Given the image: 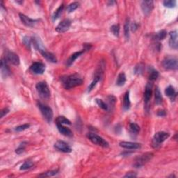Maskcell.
I'll use <instances>...</instances> for the list:
<instances>
[{
  "instance_id": "6da1fadb",
  "label": "cell",
  "mask_w": 178,
  "mask_h": 178,
  "mask_svg": "<svg viewBox=\"0 0 178 178\" xmlns=\"http://www.w3.org/2000/svg\"><path fill=\"white\" fill-rule=\"evenodd\" d=\"M61 81L62 82L63 87L67 90L80 86L83 83L82 77L77 73H75V74L70 75L63 76L62 77H61Z\"/></svg>"
},
{
  "instance_id": "7a4b0ae2",
  "label": "cell",
  "mask_w": 178,
  "mask_h": 178,
  "mask_svg": "<svg viewBox=\"0 0 178 178\" xmlns=\"http://www.w3.org/2000/svg\"><path fill=\"white\" fill-rule=\"evenodd\" d=\"M33 41H34V46L35 47V48L38 49V51L40 52V53L42 54L44 58H45L47 61H49V62H52V63L57 62V59H56V56H54L53 54L51 53V52H49L47 50H45V49L43 48V47H42L41 43H40L39 40L34 39Z\"/></svg>"
},
{
  "instance_id": "3957f363",
  "label": "cell",
  "mask_w": 178,
  "mask_h": 178,
  "mask_svg": "<svg viewBox=\"0 0 178 178\" xmlns=\"http://www.w3.org/2000/svg\"><path fill=\"white\" fill-rule=\"evenodd\" d=\"M35 89L39 96L42 99H48L50 97V90L48 85L45 82H40L35 86Z\"/></svg>"
},
{
  "instance_id": "277c9868",
  "label": "cell",
  "mask_w": 178,
  "mask_h": 178,
  "mask_svg": "<svg viewBox=\"0 0 178 178\" xmlns=\"http://www.w3.org/2000/svg\"><path fill=\"white\" fill-rule=\"evenodd\" d=\"M87 138L91 141L92 143L98 145L99 146L102 147L104 148H109V145L107 141H106L103 138H102L101 136H98L96 134L94 133H89L87 134Z\"/></svg>"
},
{
  "instance_id": "5b68a950",
  "label": "cell",
  "mask_w": 178,
  "mask_h": 178,
  "mask_svg": "<svg viewBox=\"0 0 178 178\" xmlns=\"http://www.w3.org/2000/svg\"><path fill=\"white\" fill-rule=\"evenodd\" d=\"M169 136V134L166 132H156L153 137V141H152V146L155 148H157L160 146L161 143H162L163 141H166Z\"/></svg>"
},
{
  "instance_id": "8992f818",
  "label": "cell",
  "mask_w": 178,
  "mask_h": 178,
  "mask_svg": "<svg viewBox=\"0 0 178 178\" xmlns=\"http://www.w3.org/2000/svg\"><path fill=\"white\" fill-rule=\"evenodd\" d=\"M153 153H144L141 156H139L134 161V163L133 166L135 168H141L148 163L149 160H152L153 157Z\"/></svg>"
},
{
  "instance_id": "52a82bcc",
  "label": "cell",
  "mask_w": 178,
  "mask_h": 178,
  "mask_svg": "<svg viewBox=\"0 0 178 178\" xmlns=\"http://www.w3.org/2000/svg\"><path fill=\"white\" fill-rule=\"evenodd\" d=\"M177 59L172 56H168L162 61V66L166 70H176L178 68Z\"/></svg>"
},
{
  "instance_id": "ba28073f",
  "label": "cell",
  "mask_w": 178,
  "mask_h": 178,
  "mask_svg": "<svg viewBox=\"0 0 178 178\" xmlns=\"http://www.w3.org/2000/svg\"><path fill=\"white\" fill-rule=\"evenodd\" d=\"M38 106H39L40 112H41L45 119L48 123H50L52 119H53V111H52V109L47 105L40 102L38 104Z\"/></svg>"
},
{
  "instance_id": "9c48e42d",
  "label": "cell",
  "mask_w": 178,
  "mask_h": 178,
  "mask_svg": "<svg viewBox=\"0 0 178 178\" xmlns=\"http://www.w3.org/2000/svg\"><path fill=\"white\" fill-rule=\"evenodd\" d=\"M6 62H8L14 65H20V58L17 54L11 51H6L4 56Z\"/></svg>"
},
{
  "instance_id": "30bf717a",
  "label": "cell",
  "mask_w": 178,
  "mask_h": 178,
  "mask_svg": "<svg viewBox=\"0 0 178 178\" xmlns=\"http://www.w3.org/2000/svg\"><path fill=\"white\" fill-rule=\"evenodd\" d=\"M29 70L35 75H42L45 70V65L42 63L35 62L31 65Z\"/></svg>"
},
{
  "instance_id": "8fae6325",
  "label": "cell",
  "mask_w": 178,
  "mask_h": 178,
  "mask_svg": "<svg viewBox=\"0 0 178 178\" xmlns=\"http://www.w3.org/2000/svg\"><path fill=\"white\" fill-rule=\"evenodd\" d=\"M54 148L59 151L63 152V153H69L72 152V149L67 143L63 141H57L54 144Z\"/></svg>"
},
{
  "instance_id": "7c38bea8",
  "label": "cell",
  "mask_w": 178,
  "mask_h": 178,
  "mask_svg": "<svg viewBox=\"0 0 178 178\" xmlns=\"http://www.w3.org/2000/svg\"><path fill=\"white\" fill-rule=\"evenodd\" d=\"M141 6L144 15H148L153 10L154 2L153 1H143L141 2Z\"/></svg>"
},
{
  "instance_id": "4fadbf2b",
  "label": "cell",
  "mask_w": 178,
  "mask_h": 178,
  "mask_svg": "<svg viewBox=\"0 0 178 178\" xmlns=\"http://www.w3.org/2000/svg\"><path fill=\"white\" fill-rule=\"evenodd\" d=\"M71 26V21L68 19L63 20L56 27V31L59 33H64L70 29Z\"/></svg>"
},
{
  "instance_id": "5bb4252c",
  "label": "cell",
  "mask_w": 178,
  "mask_h": 178,
  "mask_svg": "<svg viewBox=\"0 0 178 178\" xmlns=\"http://www.w3.org/2000/svg\"><path fill=\"white\" fill-rule=\"evenodd\" d=\"M19 16H20V18L21 21H22V22L25 26H27V27H34L35 24H36L38 22V20H33V19L27 17V15H24V14L22 13L19 14Z\"/></svg>"
},
{
  "instance_id": "9a60e30c",
  "label": "cell",
  "mask_w": 178,
  "mask_h": 178,
  "mask_svg": "<svg viewBox=\"0 0 178 178\" xmlns=\"http://www.w3.org/2000/svg\"><path fill=\"white\" fill-rule=\"evenodd\" d=\"M169 45L171 48L177 49V31H173L169 34Z\"/></svg>"
},
{
  "instance_id": "2e32d148",
  "label": "cell",
  "mask_w": 178,
  "mask_h": 178,
  "mask_svg": "<svg viewBox=\"0 0 178 178\" xmlns=\"http://www.w3.org/2000/svg\"><path fill=\"white\" fill-rule=\"evenodd\" d=\"M119 145L121 148L128 149H136L141 148V144L138 143H135V142L122 141L120 142Z\"/></svg>"
},
{
  "instance_id": "e0dca14e",
  "label": "cell",
  "mask_w": 178,
  "mask_h": 178,
  "mask_svg": "<svg viewBox=\"0 0 178 178\" xmlns=\"http://www.w3.org/2000/svg\"><path fill=\"white\" fill-rule=\"evenodd\" d=\"M153 84L152 83H148V84L146 85V91L144 92V101L145 103L147 104L149 102V99H150L152 97V93H153Z\"/></svg>"
},
{
  "instance_id": "ac0fdd59",
  "label": "cell",
  "mask_w": 178,
  "mask_h": 178,
  "mask_svg": "<svg viewBox=\"0 0 178 178\" xmlns=\"http://www.w3.org/2000/svg\"><path fill=\"white\" fill-rule=\"evenodd\" d=\"M56 126H57V129L61 134H63V135H64V136H68V137H72L73 136V133L69 129V128L64 127L63 125L59 124V123H56Z\"/></svg>"
},
{
  "instance_id": "d6986e66",
  "label": "cell",
  "mask_w": 178,
  "mask_h": 178,
  "mask_svg": "<svg viewBox=\"0 0 178 178\" xmlns=\"http://www.w3.org/2000/svg\"><path fill=\"white\" fill-rule=\"evenodd\" d=\"M7 62L4 59H3L1 61V72H2V76L3 77H6L10 75L11 71L7 65Z\"/></svg>"
},
{
  "instance_id": "ffe728a7",
  "label": "cell",
  "mask_w": 178,
  "mask_h": 178,
  "mask_svg": "<svg viewBox=\"0 0 178 178\" xmlns=\"http://www.w3.org/2000/svg\"><path fill=\"white\" fill-rule=\"evenodd\" d=\"M84 52V50H82V51L77 52H75V53L72 54V55L70 56V58L68 59V61H66V65H67V66H70L71 65H72L76 59H77L78 57H79V56L82 55Z\"/></svg>"
},
{
  "instance_id": "44dd1931",
  "label": "cell",
  "mask_w": 178,
  "mask_h": 178,
  "mask_svg": "<svg viewBox=\"0 0 178 178\" xmlns=\"http://www.w3.org/2000/svg\"><path fill=\"white\" fill-rule=\"evenodd\" d=\"M130 106H131V102H130L129 99V92L127 91L126 93L125 94L124 98H123V107L125 111H127L129 109Z\"/></svg>"
},
{
  "instance_id": "7402d4cb",
  "label": "cell",
  "mask_w": 178,
  "mask_h": 178,
  "mask_svg": "<svg viewBox=\"0 0 178 178\" xmlns=\"http://www.w3.org/2000/svg\"><path fill=\"white\" fill-rule=\"evenodd\" d=\"M165 94L168 97H169V98L171 99L172 100H174L175 97L177 96L176 91H175V89L172 86H169L168 87H167L166 89Z\"/></svg>"
},
{
  "instance_id": "603a6c76",
  "label": "cell",
  "mask_w": 178,
  "mask_h": 178,
  "mask_svg": "<svg viewBox=\"0 0 178 178\" xmlns=\"http://www.w3.org/2000/svg\"><path fill=\"white\" fill-rule=\"evenodd\" d=\"M126 82V76L123 72L120 73L118 76L117 80H116V85L118 86H122Z\"/></svg>"
},
{
  "instance_id": "cb8c5ba5",
  "label": "cell",
  "mask_w": 178,
  "mask_h": 178,
  "mask_svg": "<svg viewBox=\"0 0 178 178\" xmlns=\"http://www.w3.org/2000/svg\"><path fill=\"white\" fill-rule=\"evenodd\" d=\"M129 29H130L129 19L127 18L126 21H125V23L124 25V34L127 40L129 39Z\"/></svg>"
},
{
  "instance_id": "d4e9b609",
  "label": "cell",
  "mask_w": 178,
  "mask_h": 178,
  "mask_svg": "<svg viewBox=\"0 0 178 178\" xmlns=\"http://www.w3.org/2000/svg\"><path fill=\"white\" fill-rule=\"evenodd\" d=\"M155 102L156 104H160L162 102V96L158 87L155 89Z\"/></svg>"
},
{
  "instance_id": "484cf974",
  "label": "cell",
  "mask_w": 178,
  "mask_h": 178,
  "mask_svg": "<svg viewBox=\"0 0 178 178\" xmlns=\"http://www.w3.org/2000/svg\"><path fill=\"white\" fill-rule=\"evenodd\" d=\"M56 123H59L61 125H71L70 121L67 119L65 116H59L56 118Z\"/></svg>"
},
{
  "instance_id": "4316f807",
  "label": "cell",
  "mask_w": 178,
  "mask_h": 178,
  "mask_svg": "<svg viewBox=\"0 0 178 178\" xmlns=\"http://www.w3.org/2000/svg\"><path fill=\"white\" fill-rule=\"evenodd\" d=\"M63 8H64V5H63V4H61V5L57 8V10L54 12V13L53 15V17H52L54 21L56 20H57V19L59 17H60L61 14V13H62V11L63 10Z\"/></svg>"
},
{
  "instance_id": "83f0119b",
  "label": "cell",
  "mask_w": 178,
  "mask_h": 178,
  "mask_svg": "<svg viewBox=\"0 0 178 178\" xmlns=\"http://www.w3.org/2000/svg\"><path fill=\"white\" fill-rule=\"evenodd\" d=\"M163 4L165 7L172 8L176 6V1H175V0H166V1H163Z\"/></svg>"
},
{
  "instance_id": "f1b7e54d",
  "label": "cell",
  "mask_w": 178,
  "mask_h": 178,
  "mask_svg": "<svg viewBox=\"0 0 178 178\" xmlns=\"http://www.w3.org/2000/svg\"><path fill=\"white\" fill-rule=\"evenodd\" d=\"M111 32L116 37L119 36L120 34V26L119 25H114L111 26Z\"/></svg>"
},
{
  "instance_id": "f546056e",
  "label": "cell",
  "mask_w": 178,
  "mask_h": 178,
  "mask_svg": "<svg viewBox=\"0 0 178 178\" xmlns=\"http://www.w3.org/2000/svg\"><path fill=\"white\" fill-rule=\"evenodd\" d=\"M33 166H34V163L31 161H26L20 167V170H28L29 168H32Z\"/></svg>"
},
{
  "instance_id": "4dcf8cb0",
  "label": "cell",
  "mask_w": 178,
  "mask_h": 178,
  "mask_svg": "<svg viewBox=\"0 0 178 178\" xmlns=\"http://www.w3.org/2000/svg\"><path fill=\"white\" fill-rule=\"evenodd\" d=\"M159 77V72L155 70H152L149 75V79L150 82H153L157 79Z\"/></svg>"
},
{
  "instance_id": "1f68e13d",
  "label": "cell",
  "mask_w": 178,
  "mask_h": 178,
  "mask_svg": "<svg viewBox=\"0 0 178 178\" xmlns=\"http://www.w3.org/2000/svg\"><path fill=\"white\" fill-rule=\"evenodd\" d=\"M59 172V170H50V171H47L45 173H43L42 174L39 175V177H52L54 175H56Z\"/></svg>"
},
{
  "instance_id": "d6a6232c",
  "label": "cell",
  "mask_w": 178,
  "mask_h": 178,
  "mask_svg": "<svg viewBox=\"0 0 178 178\" xmlns=\"http://www.w3.org/2000/svg\"><path fill=\"white\" fill-rule=\"evenodd\" d=\"M79 6V2H72V3H71L70 4H69L68 6V13H72V12L74 11L75 10H76L78 7Z\"/></svg>"
},
{
  "instance_id": "836d02e7",
  "label": "cell",
  "mask_w": 178,
  "mask_h": 178,
  "mask_svg": "<svg viewBox=\"0 0 178 178\" xmlns=\"http://www.w3.org/2000/svg\"><path fill=\"white\" fill-rule=\"evenodd\" d=\"M167 32L165 30H161L158 33H156V39L158 40H162L166 37Z\"/></svg>"
},
{
  "instance_id": "e575fe53",
  "label": "cell",
  "mask_w": 178,
  "mask_h": 178,
  "mask_svg": "<svg viewBox=\"0 0 178 178\" xmlns=\"http://www.w3.org/2000/svg\"><path fill=\"white\" fill-rule=\"evenodd\" d=\"M96 102L98 105L100 107L101 109H104V110L105 111H107L108 110V106L106 105V104L102 100V99H96Z\"/></svg>"
},
{
  "instance_id": "d590c367",
  "label": "cell",
  "mask_w": 178,
  "mask_h": 178,
  "mask_svg": "<svg viewBox=\"0 0 178 178\" xmlns=\"http://www.w3.org/2000/svg\"><path fill=\"white\" fill-rule=\"evenodd\" d=\"M129 128L131 131L134 133H139L140 132V127L135 123H132L129 125Z\"/></svg>"
},
{
  "instance_id": "8d00e7d4",
  "label": "cell",
  "mask_w": 178,
  "mask_h": 178,
  "mask_svg": "<svg viewBox=\"0 0 178 178\" xmlns=\"http://www.w3.org/2000/svg\"><path fill=\"white\" fill-rule=\"evenodd\" d=\"M29 127H30L29 124H24L22 125H20V126H18L16 127L15 130L16 132H22V131H24V130L28 129Z\"/></svg>"
},
{
  "instance_id": "74e56055",
  "label": "cell",
  "mask_w": 178,
  "mask_h": 178,
  "mask_svg": "<svg viewBox=\"0 0 178 178\" xmlns=\"http://www.w3.org/2000/svg\"><path fill=\"white\" fill-rule=\"evenodd\" d=\"M25 145L24 144V143H23L21 144L20 146H19V148L18 149H16L15 153L18 154V155H20V154L23 153L24 150H25Z\"/></svg>"
},
{
  "instance_id": "f35d334b",
  "label": "cell",
  "mask_w": 178,
  "mask_h": 178,
  "mask_svg": "<svg viewBox=\"0 0 178 178\" xmlns=\"http://www.w3.org/2000/svg\"><path fill=\"white\" fill-rule=\"evenodd\" d=\"M143 70V66L141 65V64H139L138 66L135 68V73H138V74H141Z\"/></svg>"
},
{
  "instance_id": "ab89813d",
  "label": "cell",
  "mask_w": 178,
  "mask_h": 178,
  "mask_svg": "<svg viewBox=\"0 0 178 178\" xmlns=\"http://www.w3.org/2000/svg\"><path fill=\"white\" fill-rule=\"evenodd\" d=\"M137 176L136 173L134 172H129L127 173L126 175H125L124 177H136Z\"/></svg>"
},
{
  "instance_id": "60d3db41",
  "label": "cell",
  "mask_w": 178,
  "mask_h": 178,
  "mask_svg": "<svg viewBox=\"0 0 178 178\" xmlns=\"http://www.w3.org/2000/svg\"><path fill=\"white\" fill-rule=\"evenodd\" d=\"M8 111L9 109L8 108H4V109H2L1 111V118H3L4 116L8 113Z\"/></svg>"
},
{
  "instance_id": "b9f144b4",
  "label": "cell",
  "mask_w": 178,
  "mask_h": 178,
  "mask_svg": "<svg viewBox=\"0 0 178 178\" xmlns=\"http://www.w3.org/2000/svg\"><path fill=\"white\" fill-rule=\"evenodd\" d=\"M24 42H25V45L29 47H30V45H31V40L29 38H25L24 39Z\"/></svg>"
},
{
  "instance_id": "7bdbcfd3",
  "label": "cell",
  "mask_w": 178,
  "mask_h": 178,
  "mask_svg": "<svg viewBox=\"0 0 178 178\" xmlns=\"http://www.w3.org/2000/svg\"><path fill=\"white\" fill-rule=\"evenodd\" d=\"M157 115L160 116H166V111H163V110L159 111L158 113H157Z\"/></svg>"
}]
</instances>
